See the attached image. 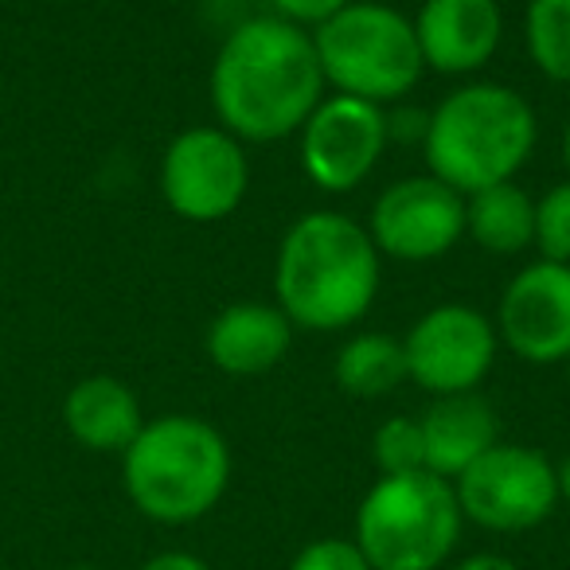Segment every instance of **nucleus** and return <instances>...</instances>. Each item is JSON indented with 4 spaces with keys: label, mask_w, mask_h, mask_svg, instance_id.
<instances>
[{
    "label": "nucleus",
    "mask_w": 570,
    "mask_h": 570,
    "mask_svg": "<svg viewBox=\"0 0 570 570\" xmlns=\"http://www.w3.org/2000/svg\"><path fill=\"white\" fill-rule=\"evenodd\" d=\"M559 157H562V168H567V176H570V118H567L562 137H559Z\"/></svg>",
    "instance_id": "28"
},
{
    "label": "nucleus",
    "mask_w": 570,
    "mask_h": 570,
    "mask_svg": "<svg viewBox=\"0 0 570 570\" xmlns=\"http://www.w3.org/2000/svg\"><path fill=\"white\" fill-rule=\"evenodd\" d=\"M294 333L282 309L274 302H235L215 313L207 325L204 348L207 360L230 380H254L266 375L289 356Z\"/></svg>",
    "instance_id": "14"
},
{
    "label": "nucleus",
    "mask_w": 570,
    "mask_h": 570,
    "mask_svg": "<svg viewBox=\"0 0 570 570\" xmlns=\"http://www.w3.org/2000/svg\"><path fill=\"white\" fill-rule=\"evenodd\" d=\"M313 48L333 95L395 106L426 75L414 20L380 0H352L333 20L313 28Z\"/></svg>",
    "instance_id": "6"
},
{
    "label": "nucleus",
    "mask_w": 570,
    "mask_h": 570,
    "mask_svg": "<svg viewBox=\"0 0 570 570\" xmlns=\"http://www.w3.org/2000/svg\"><path fill=\"white\" fill-rule=\"evenodd\" d=\"M465 235L481 250L512 258L535 246V199L515 180L465 196Z\"/></svg>",
    "instance_id": "17"
},
{
    "label": "nucleus",
    "mask_w": 570,
    "mask_h": 570,
    "mask_svg": "<svg viewBox=\"0 0 570 570\" xmlns=\"http://www.w3.org/2000/svg\"><path fill=\"white\" fill-rule=\"evenodd\" d=\"M372 461L380 476L395 473H419L426 469V445H422V426L411 414H395V419L380 422L372 438Z\"/></svg>",
    "instance_id": "20"
},
{
    "label": "nucleus",
    "mask_w": 570,
    "mask_h": 570,
    "mask_svg": "<svg viewBox=\"0 0 570 570\" xmlns=\"http://www.w3.org/2000/svg\"><path fill=\"white\" fill-rule=\"evenodd\" d=\"M121 484L145 520L184 528L212 512L230 484V445L207 419L160 414L121 453Z\"/></svg>",
    "instance_id": "4"
},
{
    "label": "nucleus",
    "mask_w": 570,
    "mask_h": 570,
    "mask_svg": "<svg viewBox=\"0 0 570 570\" xmlns=\"http://www.w3.org/2000/svg\"><path fill=\"white\" fill-rule=\"evenodd\" d=\"M141 570H212V567L191 551H160L149 562H141Z\"/></svg>",
    "instance_id": "25"
},
{
    "label": "nucleus",
    "mask_w": 570,
    "mask_h": 570,
    "mask_svg": "<svg viewBox=\"0 0 570 570\" xmlns=\"http://www.w3.org/2000/svg\"><path fill=\"white\" fill-rule=\"evenodd\" d=\"M250 157L223 126H191L160 157V196L188 223H223L243 207Z\"/></svg>",
    "instance_id": "8"
},
{
    "label": "nucleus",
    "mask_w": 570,
    "mask_h": 570,
    "mask_svg": "<svg viewBox=\"0 0 570 570\" xmlns=\"http://www.w3.org/2000/svg\"><path fill=\"white\" fill-rule=\"evenodd\" d=\"M422 445H426V469L445 481H458L481 453L500 442V419L492 403L476 391L465 395H442L422 411Z\"/></svg>",
    "instance_id": "15"
},
{
    "label": "nucleus",
    "mask_w": 570,
    "mask_h": 570,
    "mask_svg": "<svg viewBox=\"0 0 570 570\" xmlns=\"http://www.w3.org/2000/svg\"><path fill=\"white\" fill-rule=\"evenodd\" d=\"M383 254L344 212H305L285 227L274 258V305L294 328L344 333L372 313Z\"/></svg>",
    "instance_id": "2"
},
{
    "label": "nucleus",
    "mask_w": 570,
    "mask_h": 570,
    "mask_svg": "<svg viewBox=\"0 0 570 570\" xmlns=\"http://www.w3.org/2000/svg\"><path fill=\"white\" fill-rule=\"evenodd\" d=\"M325 98L313 32L282 17L230 28L212 63L215 121L243 145H274L302 134Z\"/></svg>",
    "instance_id": "1"
},
{
    "label": "nucleus",
    "mask_w": 570,
    "mask_h": 570,
    "mask_svg": "<svg viewBox=\"0 0 570 570\" xmlns=\"http://www.w3.org/2000/svg\"><path fill=\"white\" fill-rule=\"evenodd\" d=\"M523 48L543 79L570 87V0H528Z\"/></svg>",
    "instance_id": "19"
},
{
    "label": "nucleus",
    "mask_w": 570,
    "mask_h": 570,
    "mask_svg": "<svg viewBox=\"0 0 570 570\" xmlns=\"http://www.w3.org/2000/svg\"><path fill=\"white\" fill-rule=\"evenodd\" d=\"M465 523L497 535H520L559 508L554 461L531 445L497 442L453 481Z\"/></svg>",
    "instance_id": "7"
},
{
    "label": "nucleus",
    "mask_w": 570,
    "mask_h": 570,
    "mask_svg": "<svg viewBox=\"0 0 570 570\" xmlns=\"http://www.w3.org/2000/svg\"><path fill=\"white\" fill-rule=\"evenodd\" d=\"M333 380L352 399H383L406 383L403 336L356 333L341 344L333 360Z\"/></svg>",
    "instance_id": "18"
},
{
    "label": "nucleus",
    "mask_w": 570,
    "mask_h": 570,
    "mask_svg": "<svg viewBox=\"0 0 570 570\" xmlns=\"http://www.w3.org/2000/svg\"><path fill=\"white\" fill-rule=\"evenodd\" d=\"M406 380L419 383L426 395H465L489 380L497 364L500 336L492 317L476 305L445 302L426 309L403 336Z\"/></svg>",
    "instance_id": "9"
},
{
    "label": "nucleus",
    "mask_w": 570,
    "mask_h": 570,
    "mask_svg": "<svg viewBox=\"0 0 570 570\" xmlns=\"http://www.w3.org/2000/svg\"><path fill=\"white\" fill-rule=\"evenodd\" d=\"M567 387H570V360H567Z\"/></svg>",
    "instance_id": "30"
},
{
    "label": "nucleus",
    "mask_w": 570,
    "mask_h": 570,
    "mask_svg": "<svg viewBox=\"0 0 570 570\" xmlns=\"http://www.w3.org/2000/svg\"><path fill=\"white\" fill-rule=\"evenodd\" d=\"M535 250L547 262L570 266V180H559L535 199Z\"/></svg>",
    "instance_id": "21"
},
{
    "label": "nucleus",
    "mask_w": 570,
    "mask_h": 570,
    "mask_svg": "<svg viewBox=\"0 0 570 570\" xmlns=\"http://www.w3.org/2000/svg\"><path fill=\"white\" fill-rule=\"evenodd\" d=\"M67 570H106V567H67Z\"/></svg>",
    "instance_id": "29"
},
{
    "label": "nucleus",
    "mask_w": 570,
    "mask_h": 570,
    "mask_svg": "<svg viewBox=\"0 0 570 570\" xmlns=\"http://www.w3.org/2000/svg\"><path fill=\"white\" fill-rule=\"evenodd\" d=\"M387 110L364 98L325 95L297 134L302 168L313 188L328 196L356 191L387 153Z\"/></svg>",
    "instance_id": "10"
},
{
    "label": "nucleus",
    "mask_w": 570,
    "mask_h": 570,
    "mask_svg": "<svg viewBox=\"0 0 570 570\" xmlns=\"http://www.w3.org/2000/svg\"><path fill=\"white\" fill-rule=\"evenodd\" d=\"M461 515L453 481L419 473L380 476L356 508V547L375 570H442L461 543Z\"/></svg>",
    "instance_id": "5"
},
{
    "label": "nucleus",
    "mask_w": 570,
    "mask_h": 570,
    "mask_svg": "<svg viewBox=\"0 0 570 570\" xmlns=\"http://www.w3.org/2000/svg\"><path fill=\"white\" fill-rule=\"evenodd\" d=\"M450 570H520L512 559H504V554L497 551H481V554H469V559L453 562Z\"/></svg>",
    "instance_id": "26"
},
{
    "label": "nucleus",
    "mask_w": 570,
    "mask_h": 570,
    "mask_svg": "<svg viewBox=\"0 0 570 570\" xmlns=\"http://www.w3.org/2000/svg\"><path fill=\"white\" fill-rule=\"evenodd\" d=\"M539 141L531 102L504 82H465L430 110L422 153L430 176L473 196L492 184L515 180Z\"/></svg>",
    "instance_id": "3"
},
{
    "label": "nucleus",
    "mask_w": 570,
    "mask_h": 570,
    "mask_svg": "<svg viewBox=\"0 0 570 570\" xmlns=\"http://www.w3.org/2000/svg\"><path fill=\"white\" fill-rule=\"evenodd\" d=\"M554 481H559V504L570 508V453L554 465Z\"/></svg>",
    "instance_id": "27"
},
{
    "label": "nucleus",
    "mask_w": 570,
    "mask_h": 570,
    "mask_svg": "<svg viewBox=\"0 0 570 570\" xmlns=\"http://www.w3.org/2000/svg\"><path fill=\"white\" fill-rule=\"evenodd\" d=\"M364 227L383 258H445L465 235V196L430 173L403 176V180H391L375 196Z\"/></svg>",
    "instance_id": "11"
},
{
    "label": "nucleus",
    "mask_w": 570,
    "mask_h": 570,
    "mask_svg": "<svg viewBox=\"0 0 570 570\" xmlns=\"http://www.w3.org/2000/svg\"><path fill=\"white\" fill-rule=\"evenodd\" d=\"M63 426L82 450L126 453L145 426L141 399L129 383L114 380V375H87L67 391Z\"/></svg>",
    "instance_id": "16"
},
{
    "label": "nucleus",
    "mask_w": 570,
    "mask_h": 570,
    "mask_svg": "<svg viewBox=\"0 0 570 570\" xmlns=\"http://www.w3.org/2000/svg\"><path fill=\"white\" fill-rule=\"evenodd\" d=\"M414 36L426 71L465 79L497 59L504 12L500 0H422Z\"/></svg>",
    "instance_id": "13"
},
{
    "label": "nucleus",
    "mask_w": 570,
    "mask_h": 570,
    "mask_svg": "<svg viewBox=\"0 0 570 570\" xmlns=\"http://www.w3.org/2000/svg\"><path fill=\"white\" fill-rule=\"evenodd\" d=\"M497 336L523 364L570 360V266L535 258L523 266L497 302Z\"/></svg>",
    "instance_id": "12"
},
{
    "label": "nucleus",
    "mask_w": 570,
    "mask_h": 570,
    "mask_svg": "<svg viewBox=\"0 0 570 570\" xmlns=\"http://www.w3.org/2000/svg\"><path fill=\"white\" fill-rule=\"evenodd\" d=\"M289 570H375V567L356 547V539L328 535V539H313V543H305L302 551L294 554Z\"/></svg>",
    "instance_id": "22"
},
{
    "label": "nucleus",
    "mask_w": 570,
    "mask_h": 570,
    "mask_svg": "<svg viewBox=\"0 0 570 570\" xmlns=\"http://www.w3.org/2000/svg\"><path fill=\"white\" fill-rule=\"evenodd\" d=\"M352 0H274V17L289 20V24L305 28V32H313V28H321L325 20H333L341 9H348Z\"/></svg>",
    "instance_id": "23"
},
{
    "label": "nucleus",
    "mask_w": 570,
    "mask_h": 570,
    "mask_svg": "<svg viewBox=\"0 0 570 570\" xmlns=\"http://www.w3.org/2000/svg\"><path fill=\"white\" fill-rule=\"evenodd\" d=\"M426 121L430 110H387V137L391 141H422Z\"/></svg>",
    "instance_id": "24"
}]
</instances>
